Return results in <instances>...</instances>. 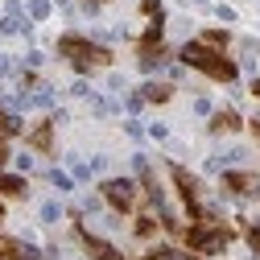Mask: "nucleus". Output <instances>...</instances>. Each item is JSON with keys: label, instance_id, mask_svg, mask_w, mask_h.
Masks as SVG:
<instances>
[{"label": "nucleus", "instance_id": "obj_1", "mask_svg": "<svg viewBox=\"0 0 260 260\" xmlns=\"http://www.w3.org/2000/svg\"><path fill=\"white\" fill-rule=\"evenodd\" d=\"M178 58L186 62V67H194L199 75H207V79H215V83H236V62L227 58L223 50H211V46H203V42H186L182 50H178Z\"/></svg>", "mask_w": 260, "mask_h": 260}, {"label": "nucleus", "instance_id": "obj_2", "mask_svg": "<svg viewBox=\"0 0 260 260\" xmlns=\"http://www.w3.org/2000/svg\"><path fill=\"white\" fill-rule=\"evenodd\" d=\"M58 54L67 58L75 71H83V75L112 67V50H104L100 42H87V38H79V34H62V38H58Z\"/></svg>", "mask_w": 260, "mask_h": 260}, {"label": "nucleus", "instance_id": "obj_3", "mask_svg": "<svg viewBox=\"0 0 260 260\" xmlns=\"http://www.w3.org/2000/svg\"><path fill=\"white\" fill-rule=\"evenodd\" d=\"M232 240H236V232H232V227H223L215 215L203 219V223H190L186 232H182V244H186L190 252H199V256H215V252H223Z\"/></svg>", "mask_w": 260, "mask_h": 260}, {"label": "nucleus", "instance_id": "obj_4", "mask_svg": "<svg viewBox=\"0 0 260 260\" xmlns=\"http://www.w3.org/2000/svg\"><path fill=\"white\" fill-rule=\"evenodd\" d=\"M170 182H174L178 199H182V207H186V215H190L194 223L211 219V211H207V207H203V199H199V178H194L190 170H182V166H170Z\"/></svg>", "mask_w": 260, "mask_h": 260}, {"label": "nucleus", "instance_id": "obj_5", "mask_svg": "<svg viewBox=\"0 0 260 260\" xmlns=\"http://www.w3.org/2000/svg\"><path fill=\"white\" fill-rule=\"evenodd\" d=\"M104 199L112 203L116 215H133V207H137V186L128 182V178H112V182H104Z\"/></svg>", "mask_w": 260, "mask_h": 260}, {"label": "nucleus", "instance_id": "obj_6", "mask_svg": "<svg viewBox=\"0 0 260 260\" xmlns=\"http://www.w3.org/2000/svg\"><path fill=\"white\" fill-rule=\"evenodd\" d=\"M161 25L166 21H153L145 34H141V42H137V58L145 62V67H153V62H161L166 58V42H161Z\"/></svg>", "mask_w": 260, "mask_h": 260}, {"label": "nucleus", "instance_id": "obj_7", "mask_svg": "<svg viewBox=\"0 0 260 260\" xmlns=\"http://www.w3.org/2000/svg\"><path fill=\"white\" fill-rule=\"evenodd\" d=\"M75 236H79V244L87 248V256L91 260H124L108 240H100V236H91V232H83V227H75Z\"/></svg>", "mask_w": 260, "mask_h": 260}, {"label": "nucleus", "instance_id": "obj_8", "mask_svg": "<svg viewBox=\"0 0 260 260\" xmlns=\"http://www.w3.org/2000/svg\"><path fill=\"white\" fill-rule=\"evenodd\" d=\"M223 186L232 190V194H260V174L232 170V174H223Z\"/></svg>", "mask_w": 260, "mask_h": 260}, {"label": "nucleus", "instance_id": "obj_9", "mask_svg": "<svg viewBox=\"0 0 260 260\" xmlns=\"http://www.w3.org/2000/svg\"><path fill=\"white\" fill-rule=\"evenodd\" d=\"M29 149H38V153H54V124L42 120L34 133H29Z\"/></svg>", "mask_w": 260, "mask_h": 260}, {"label": "nucleus", "instance_id": "obj_10", "mask_svg": "<svg viewBox=\"0 0 260 260\" xmlns=\"http://www.w3.org/2000/svg\"><path fill=\"white\" fill-rule=\"evenodd\" d=\"M141 100L145 104H170L174 100V83H145L141 87Z\"/></svg>", "mask_w": 260, "mask_h": 260}, {"label": "nucleus", "instance_id": "obj_11", "mask_svg": "<svg viewBox=\"0 0 260 260\" xmlns=\"http://www.w3.org/2000/svg\"><path fill=\"white\" fill-rule=\"evenodd\" d=\"M0 194H5V199H25V194H29V182L17 178V174H0Z\"/></svg>", "mask_w": 260, "mask_h": 260}, {"label": "nucleus", "instance_id": "obj_12", "mask_svg": "<svg viewBox=\"0 0 260 260\" xmlns=\"http://www.w3.org/2000/svg\"><path fill=\"white\" fill-rule=\"evenodd\" d=\"M0 260H38V256L29 252L25 244H17V240H9V236H0Z\"/></svg>", "mask_w": 260, "mask_h": 260}, {"label": "nucleus", "instance_id": "obj_13", "mask_svg": "<svg viewBox=\"0 0 260 260\" xmlns=\"http://www.w3.org/2000/svg\"><path fill=\"white\" fill-rule=\"evenodd\" d=\"M244 128V120H240V112H219L215 120H211V133L219 137V133H240Z\"/></svg>", "mask_w": 260, "mask_h": 260}, {"label": "nucleus", "instance_id": "obj_14", "mask_svg": "<svg viewBox=\"0 0 260 260\" xmlns=\"http://www.w3.org/2000/svg\"><path fill=\"white\" fill-rule=\"evenodd\" d=\"M203 46H211V50H223V46H232V34L227 29H203V38H199Z\"/></svg>", "mask_w": 260, "mask_h": 260}, {"label": "nucleus", "instance_id": "obj_15", "mask_svg": "<svg viewBox=\"0 0 260 260\" xmlns=\"http://www.w3.org/2000/svg\"><path fill=\"white\" fill-rule=\"evenodd\" d=\"M21 133V124H17V116H9L5 108H0V145H5L9 137H17Z\"/></svg>", "mask_w": 260, "mask_h": 260}, {"label": "nucleus", "instance_id": "obj_16", "mask_svg": "<svg viewBox=\"0 0 260 260\" xmlns=\"http://www.w3.org/2000/svg\"><path fill=\"white\" fill-rule=\"evenodd\" d=\"M141 13L149 17V25H153V21H166V13H161V0H141Z\"/></svg>", "mask_w": 260, "mask_h": 260}, {"label": "nucleus", "instance_id": "obj_17", "mask_svg": "<svg viewBox=\"0 0 260 260\" xmlns=\"http://www.w3.org/2000/svg\"><path fill=\"white\" fill-rule=\"evenodd\" d=\"M133 232H137L141 240H149V236L157 232V219H149V215H141V219H137V227H133Z\"/></svg>", "mask_w": 260, "mask_h": 260}, {"label": "nucleus", "instance_id": "obj_18", "mask_svg": "<svg viewBox=\"0 0 260 260\" xmlns=\"http://www.w3.org/2000/svg\"><path fill=\"white\" fill-rule=\"evenodd\" d=\"M244 236H248V248H252V252L260 256V223H256V227H248V232H244Z\"/></svg>", "mask_w": 260, "mask_h": 260}, {"label": "nucleus", "instance_id": "obj_19", "mask_svg": "<svg viewBox=\"0 0 260 260\" xmlns=\"http://www.w3.org/2000/svg\"><path fill=\"white\" fill-rule=\"evenodd\" d=\"M252 95H256V100H260V79H256V83H252Z\"/></svg>", "mask_w": 260, "mask_h": 260}, {"label": "nucleus", "instance_id": "obj_20", "mask_svg": "<svg viewBox=\"0 0 260 260\" xmlns=\"http://www.w3.org/2000/svg\"><path fill=\"white\" fill-rule=\"evenodd\" d=\"M5 153H9V149H5V145H0V161H5Z\"/></svg>", "mask_w": 260, "mask_h": 260}, {"label": "nucleus", "instance_id": "obj_21", "mask_svg": "<svg viewBox=\"0 0 260 260\" xmlns=\"http://www.w3.org/2000/svg\"><path fill=\"white\" fill-rule=\"evenodd\" d=\"M0 223H5V207H0Z\"/></svg>", "mask_w": 260, "mask_h": 260}, {"label": "nucleus", "instance_id": "obj_22", "mask_svg": "<svg viewBox=\"0 0 260 260\" xmlns=\"http://www.w3.org/2000/svg\"><path fill=\"white\" fill-rule=\"evenodd\" d=\"M91 5H104V0H91Z\"/></svg>", "mask_w": 260, "mask_h": 260}]
</instances>
